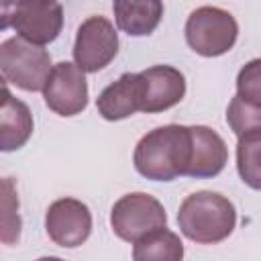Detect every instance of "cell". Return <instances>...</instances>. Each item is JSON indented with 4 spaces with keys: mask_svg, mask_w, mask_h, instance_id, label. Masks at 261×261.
Segmentation results:
<instances>
[{
    "mask_svg": "<svg viewBox=\"0 0 261 261\" xmlns=\"http://www.w3.org/2000/svg\"><path fill=\"white\" fill-rule=\"evenodd\" d=\"M135 169L151 181H171L186 175L192 163V130L165 124L143 135L133 153Z\"/></svg>",
    "mask_w": 261,
    "mask_h": 261,
    "instance_id": "6da1fadb",
    "label": "cell"
},
{
    "mask_svg": "<svg viewBox=\"0 0 261 261\" xmlns=\"http://www.w3.org/2000/svg\"><path fill=\"white\" fill-rule=\"evenodd\" d=\"M177 226L186 239L198 245H216L232 234L237 226V208L218 192H194L179 204Z\"/></svg>",
    "mask_w": 261,
    "mask_h": 261,
    "instance_id": "7a4b0ae2",
    "label": "cell"
},
{
    "mask_svg": "<svg viewBox=\"0 0 261 261\" xmlns=\"http://www.w3.org/2000/svg\"><path fill=\"white\" fill-rule=\"evenodd\" d=\"M51 55L47 49L33 45L20 37H10L0 45V71L8 86L24 92H43L51 73Z\"/></svg>",
    "mask_w": 261,
    "mask_h": 261,
    "instance_id": "3957f363",
    "label": "cell"
},
{
    "mask_svg": "<svg viewBox=\"0 0 261 261\" xmlns=\"http://www.w3.org/2000/svg\"><path fill=\"white\" fill-rule=\"evenodd\" d=\"M12 27L16 37L33 43H53L63 29V6L53 0H18L2 4V29Z\"/></svg>",
    "mask_w": 261,
    "mask_h": 261,
    "instance_id": "277c9868",
    "label": "cell"
},
{
    "mask_svg": "<svg viewBox=\"0 0 261 261\" xmlns=\"http://www.w3.org/2000/svg\"><path fill=\"white\" fill-rule=\"evenodd\" d=\"M186 43L202 57H218L228 53L239 37L234 16L218 6H200L186 20Z\"/></svg>",
    "mask_w": 261,
    "mask_h": 261,
    "instance_id": "5b68a950",
    "label": "cell"
},
{
    "mask_svg": "<svg viewBox=\"0 0 261 261\" xmlns=\"http://www.w3.org/2000/svg\"><path fill=\"white\" fill-rule=\"evenodd\" d=\"M110 226L118 239L135 245L143 237L165 228L167 214L155 196L147 192H130L114 202L110 210Z\"/></svg>",
    "mask_w": 261,
    "mask_h": 261,
    "instance_id": "8992f818",
    "label": "cell"
},
{
    "mask_svg": "<svg viewBox=\"0 0 261 261\" xmlns=\"http://www.w3.org/2000/svg\"><path fill=\"white\" fill-rule=\"evenodd\" d=\"M118 53V33L114 24L102 16H88L75 33L73 59L75 65L86 73H96L104 69Z\"/></svg>",
    "mask_w": 261,
    "mask_h": 261,
    "instance_id": "52a82bcc",
    "label": "cell"
},
{
    "mask_svg": "<svg viewBox=\"0 0 261 261\" xmlns=\"http://www.w3.org/2000/svg\"><path fill=\"white\" fill-rule=\"evenodd\" d=\"M43 98H45L47 108L59 116L82 114L88 106L86 71H82L71 61L55 63L45 82Z\"/></svg>",
    "mask_w": 261,
    "mask_h": 261,
    "instance_id": "ba28073f",
    "label": "cell"
},
{
    "mask_svg": "<svg viewBox=\"0 0 261 261\" xmlns=\"http://www.w3.org/2000/svg\"><path fill=\"white\" fill-rule=\"evenodd\" d=\"M45 230L55 245L75 249L92 234V212L77 198H59L45 212Z\"/></svg>",
    "mask_w": 261,
    "mask_h": 261,
    "instance_id": "9c48e42d",
    "label": "cell"
},
{
    "mask_svg": "<svg viewBox=\"0 0 261 261\" xmlns=\"http://www.w3.org/2000/svg\"><path fill=\"white\" fill-rule=\"evenodd\" d=\"M141 75L143 112L155 114L173 108L186 96V77L173 65H151Z\"/></svg>",
    "mask_w": 261,
    "mask_h": 261,
    "instance_id": "30bf717a",
    "label": "cell"
},
{
    "mask_svg": "<svg viewBox=\"0 0 261 261\" xmlns=\"http://www.w3.org/2000/svg\"><path fill=\"white\" fill-rule=\"evenodd\" d=\"M98 114L104 120H122L135 112H143V88L139 73H122L116 82L108 84L96 98Z\"/></svg>",
    "mask_w": 261,
    "mask_h": 261,
    "instance_id": "8fae6325",
    "label": "cell"
},
{
    "mask_svg": "<svg viewBox=\"0 0 261 261\" xmlns=\"http://www.w3.org/2000/svg\"><path fill=\"white\" fill-rule=\"evenodd\" d=\"M190 130H192V163L188 169V177H196V179L216 177L228 161V147L224 139L214 128L204 124L190 126Z\"/></svg>",
    "mask_w": 261,
    "mask_h": 261,
    "instance_id": "7c38bea8",
    "label": "cell"
},
{
    "mask_svg": "<svg viewBox=\"0 0 261 261\" xmlns=\"http://www.w3.org/2000/svg\"><path fill=\"white\" fill-rule=\"evenodd\" d=\"M33 135V114L24 102L14 98L4 84L0 114V149L4 153L20 149Z\"/></svg>",
    "mask_w": 261,
    "mask_h": 261,
    "instance_id": "4fadbf2b",
    "label": "cell"
},
{
    "mask_svg": "<svg viewBox=\"0 0 261 261\" xmlns=\"http://www.w3.org/2000/svg\"><path fill=\"white\" fill-rule=\"evenodd\" d=\"M116 27L128 37L151 35L163 18V4L159 0H116L112 4Z\"/></svg>",
    "mask_w": 261,
    "mask_h": 261,
    "instance_id": "5bb4252c",
    "label": "cell"
},
{
    "mask_svg": "<svg viewBox=\"0 0 261 261\" xmlns=\"http://www.w3.org/2000/svg\"><path fill=\"white\" fill-rule=\"evenodd\" d=\"M133 261H184V243L167 226L159 228L133 245Z\"/></svg>",
    "mask_w": 261,
    "mask_h": 261,
    "instance_id": "9a60e30c",
    "label": "cell"
},
{
    "mask_svg": "<svg viewBox=\"0 0 261 261\" xmlns=\"http://www.w3.org/2000/svg\"><path fill=\"white\" fill-rule=\"evenodd\" d=\"M237 171L245 186L251 190H261V130L239 137Z\"/></svg>",
    "mask_w": 261,
    "mask_h": 261,
    "instance_id": "2e32d148",
    "label": "cell"
},
{
    "mask_svg": "<svg viewBox=\"0 0 261 261\" xmlns=\"http://www.w3.org/2000/svg\"><path fill=\"white\" fill-rule=\"evenodd\" d=\"M20 216H18V198L10 177L2 179V243L12 245L20 237Z\"/></svg>",
    "mask_w": 261,
    "mask_h": 261,
    "instance_id": "e0dca14e",
    "label": "cell"
},
{
    "mask_svg": "<svg viewBox=\"0 0 261 261\" xmlns=\"http://www.w3.org/2000/svg\"><path fill=\"white\" fill-rule=\"evenodd\" d=\"M226 122H228L230 130L237 137H243V135L261 130V110L245 104L234 94L232 100L228 102V108H226Z\"/></svg>",
    "mask_w": 261,
    "mask_h": 261,
    "instance_id": "ac0fdd59",
    "label": "cell"
},
{
    "mask_svg": "<svg viewBox=\"0 0 261 261\" xmlns=\"http://www.w3.org/2000/svg\"><path fill=\"white\" fill-rule=\"evenodd\" d=\"M237 96L261 110V57L247 61L237 73Z\"/></svg>",
    "mask_w": 261,
    "mask_h": 261,
    "instance_id": "d6986e66",
    "label": "cell"
},
{
    "mask_svg": "<svg viewBox=\"0 0 261 261\" xmlns=\"http://www.w3.org/2000/svg\"><path fill=\"white\" fill-rule=\"evenodd\" d=\"M35 261H65V259H61V257H53V255H49V257H39V259H35Z\"/></svg>",
    "mask_w": 261,
    "mask_h": 261,
    "instance_id": "ffe728a7",
    "label": "cell"
}]
</instances>
